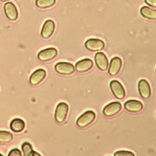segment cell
Listing matches in <instances>:
<instances>
[{
    "label": "cell",
    "instance_id": "3",
    "mask_svg": "<svg viewBox=\"0 0 156 156\" xmlns=\"http://www.w3.org/2000/svg\"><path fill=\"white\" fill-rule=\"evenodd\" d=\"M121 104L118 101L112 102L107 104L103 108V114L106 116H113L119 112L121 110Z\"/></svg>",
    "mask_w": 156,
    "mask_h": 156
},
{
    "label": "cell",
    "instance_id": "18",
    "mask_svg": "<svg viewBox=\"0 0 156 156\" xmlns=\"http://www.w3.org/2000/svg\"><path fill=\"white\" fill-rule=\"evenodd\" d=\"M55 2V0H36L35 4L38 7L48 8L53 5Z\"/></svg>",
    "mask_w": 156,
    "mask_h": 156
},
{
    "label": "cell",
    "instance_id": "2",
    "mask_svg": "<svg viewBox=\"0 0 156 156\" xmlns=\"http://www.w3.org/2000/svg\"><path fill=\"white\" fill-rule=\"evenodd\" d=\"M68 112V105L65 102H60L55 109V119L58 123L64 122Z\"/></svg>",
    "mask_w": 156,
    "mask_h": 156
},
{
    "label": "cell",
    "instance_id": "6",
    "mask_svg": "<svg viewBox=\"0 0 156 156\" xmlns=\"http://www.w3.org/2000/svg\"><path fill=\"white\" fill-rule=\"evenodd\" d=\"M86 48L91 51H98L104 49V42L98 38H90L86 41L85 43Z\"/></svg>",
    "mask_w": 156,
    "mask_h": 156
},
{
    "label": "cell",
    "instance_id": "23",
    "mask_svg": "<svg viewBox=\"0 0 156 156\" xmlns=\"http://www.w3.org/2000/svg\"><path fill=\"white\" fill-rule=\"evenodd\" d=\"M144 1L149 5L156 7V0H144Z\"/></svg>",
    "mask_w": 156,
    "mask_h": 156
},
{
    "label": "cell",
    "instance_id": "4",
    "mask_svg": "<svg viewBox=\"0 0 156 156\" xmlns=\"http://www.w3.org/2000/svg\"><path fill=\"white\" fill-rule=\"evenodd\" d=\"M55 71L61 74L70 75L74 72V66L68 62H58L55 65Z\"/></svg>",
    "mask_w": 156,
    "mask_h": 156
},
{
    "label": "cell",
    "instance_id": "15",
    "mask_svg": "<svg viewBox=\"0 0 156 156\" xmlns=\"http://www.w3.org/2000/svg\"><path fill=\"white\" fill-rule=\"evenodd\" d=\"M46 77V71L43 69H38L35 71L30 77L31 84L36 85L40 83Z\"/></svg>",
    "mask_w": 156,
    "mask_h": 156
},
{
    "label": "cell",
    "instance_id": "14",
    "mask_svg": "<svg viewBox=\"0 0 156 156\" xmlns=\"http://www.w3.org/2000/svg\"><path fill=\"white\" fill-rule=\"evenodd\" d=\"M122 65V61L119 57H113L110 63L108 73L111 76H116L119 73Z\"/></svg>",
    "mask_w": 156,
    "mask_h": 156
},
{
    "label": "cell",
    "instance_id": "25",
    "mask_svg": "<svg viewBox=\"0 0 156 156\" xmlns=\"http://www.w3.org/2000/svg\"><path fill=\"white\" fill-rule=\"evenodd\" d=\"M1 1H9V0H0Z\"/></svg>",
    "mask_w": 156,
    "mask_h": 156
},
{
    "label": "cell",
    "instance_id": "22",
    "mask_svg": "<svg viewBox=\"0 0 156 156\" xmlns=\"http://www.w3.org/2000/svg\"><path fill=\"white\" fill-rule=\"evenodd\" d=\"M8 156H22L21 151L18 149H13L9 153Z\"/></svg>",
    "mask_w": 156,
    "mask_h": 156
},
{
    "label": "cell",
    "instance_id": "8",
    "mask_svg": "<svg viewBox=\"0 0 156 156\" xmlns=\"http://www.w3.org/2000/svg\"><path fill=\"white\" fill-rule=\"evenodd\" d=\"M138 91L140 96L143 99H148L151 96V90L150 85L148 82L145 79H141L138 83Z\"/></svg>",
    "mask_w": 156,
    "mask_h": 156
},
{
    "label": "cell",
    "instance_id": "13",
    "mask_svg": "<svg viewBox=\"0 0 156 156\" xmlns=\"http://www.w3.org/2000/svg\"><path fill=\"white\" fill-rule=\"evenodd\" d=\"M93 65V61L90 58H84L76 63V70L79 73H83L89 71Z\"/></svg>",
    "mask_w": 156,
    "mask_h": 156
},
{
    "label": "cell",
    "instance_id": "21",
    "mask_svg": "<svg viewBox=\"0 0 156 156\" xmlns=\"http://www.w3.org/2000/svg\"><path fill=\"white\" fill-rule=\"evenodd\" d=\"M114 156H135L134 154L129 151H118L114 154Z\"/></svg>",
    "mask_w": 156,
    "mask_h": 156
},
{
    "label": "cell",
    "instance_id": "26",
    "mask_svg": "<svg viewBox=\"0 0 156 156\" xmlns=\"http://www.w3.org/2000/svg\"><path fill=\"white\" fill-rule=\"evenodd\" d=\"M0 156H3V155H2V154H0Z\"/></svg>",
    "mask_w": 156,
    "mask_h": 156
},
{
    "label": "cell",
    "instance_id": "20",
    "mask_svg": "<svg viewBox=\"0 0 156 156\" xmlns=\"http://www.w3.org/2000/svg\"><path fill=\"white\" fill-rule=\"evenodd\" d=\"M21 148L24 154V156H28L29 154L32 151V147L31 144L27 142L24 143L21 146Z\"/></svg>",
    "mask_w": 156,
    "mask_h": 156
},
{
    "label": "cell",
    "instance_id": "7",
    "mask_svg": "<svg viewBox=\"0 0 156 156\" xmlns=\"http://www.w3.org/2000/svg\"><path fill=\"white\" fill-rule=\"evenodd\" d=\"M57 54V51L54 48H49L41 50L38 54L39 60L46 62L53 59Z\"/></svg>",
    "mask_w": 156,
    "mask_h": 156
},
{
    "label": "cell",
    "instance_id": "17",
    "mask_svg": "<svg viewBox=\"0 0 156 156\" xmlns=\"http://www.w3.org/2000/svg\"><path fill=\"white\" fill-rule=\"evenodd\" d=\"M141 15L147 19L156 20V10L147 6H143L140 10Z\"/></svg>",
    "mask_w": 156,
    "mask_h": 156
},
{
    "label": "cell",
    "instance_id": "10",
    "mask_svg": "<svg viewBox=\"0 0 156 156\" xmlns=\"http://www.w3.org/2000/svg\"><path fill=\"white\" fill-rule=\"evenodd\" d=\"M94 60L98 68L105 71L108 66V61L107 56L103 52H98L95 54Z\"/></svg>",
    "mask_w": 156,
    "mask_h": 156
},
{
    "label": "cell",
    "instance_id": "16",
    "mask_svg": "<svg viewBox=\"0 0 156 156\" xmlns=\"http://www.w3.org/2000/svg\"><path fill=\"white\" fill-rule=\"evenodd\" d=\"M25 127V123L23 120L20 118H15L10 122L11 129L15 132H21Z\"/></svg>",
    "mask_w": 156,
    "mask_h": 156
},
{
    "label": "cell",
    "instance_id": "9",
    "mask_svg": "<svg viewBox=\"0 0 156 156\" xmlns=\"http://www.w3.org/2000/svg\"><path fill=\"white\" fill-rule=\"evenodd\" d=\"M4 12L6 16L11 21H15L18 16V10L15 5L12 2H7L4 6Z\"/></svg>",
    "mask_w": 156,
    "mask_h": 156
},
{
    "label": "cell",
    "instance_id": "1",
    "mask_svg": "<svg viewBox=\"0 0 156 156\" xmlns=\"http://www.w3.org/2000/svg\"><path fill=\"white\" fill-rule=\"evenodd\" d=\"M96 114L93 111H86L77 118L76 124L80 127H85L90 125L94 120Z\"/></svg>",
    "mask_w": 156,
    "mask_h": 156
},
{
    "label": "cell",
    "instance_id": "27",
    "mask_svg": "<svg viewBox=\"0 0 156 156\" xmlns=\"http://www.w3.org/2000/svg\"><path fill=\"white\" fill-rule=\"evenodd\" d=\"M155 71H156V69H155Z\"/></svg>",
    "mask_w": 156,
    "mask_h": 156
},
{
    "label": "cell",
    "instance_id": "12",
    "mask_svg": "<svg viewBox=\"0 0 156 156\" xmlns=\"http://www.w3.org/2000/svg\"><path fill=\"white\" fill-rule=\"evenodd\" d=\"M55 29V23L51 20L46 21L43 26L41 35L44 38H48L51 36Z\"/></svg>",
    "mask_w": 156,
    "mask_h": 156
},
{
    "label": "cell",
    "instance_id": "11",
    "mask_svg": "<svg viewBox=\"0 0 156 156\" xmlns=\"http://www.w3.org/2000/svg\"><path fill=\"white\" fill-rule=\"evenodd\" d=\"M124 108L130 112H139L143 109V104L137 100L130 99L124 103Z\"/></svg>",
    "mask_w": 156,
    "mask_h": 156
},
{
    "label": "cell",
    "instance_id": "24",
    "mask_svg": "<svg viewBox=\"0 0 156 156\" xmlns=\"http://www.w3.org/2000/svg\"><path fill=\"white\" fill-rule=\"evenodd\" d=\"M28 156H41L40 154H39L38 152H37L36 151H32L28 155Z\"/></svg>",
    "mask_w": 156,
    "mask_h": 156
},
{
    "label": "cell",
    "instance_id": "19",
    "mask_svg": "<svg viewBox=\"0 0 156 156\" xmlns=\"http://www.w3.org/2000/svg\"><path fill=\"white\" fill-rule=\"evenodd\" d=\"M13 138V135L12 133L0 130V142L1 143H9Z\"/></svg>",
    "mask_w": 156,
    "mask_h": 156
},
{
    "label": "cell",
    "instance_id": "5",
    "mask_svg": "<svg viewBox=\"0 0 156 156\" xmlns=\"http://www.w3.org/2000/svg\"><path fill=\"white\" fill-rule=\"evenodd\" d=\"M110 89L114 94V96L119 99H121L125 96V90L122 84L116 80H112L110 83Z\"/></svg>",
    "mask_w": 156,
    "mask_h": 156
}]
</instances>
